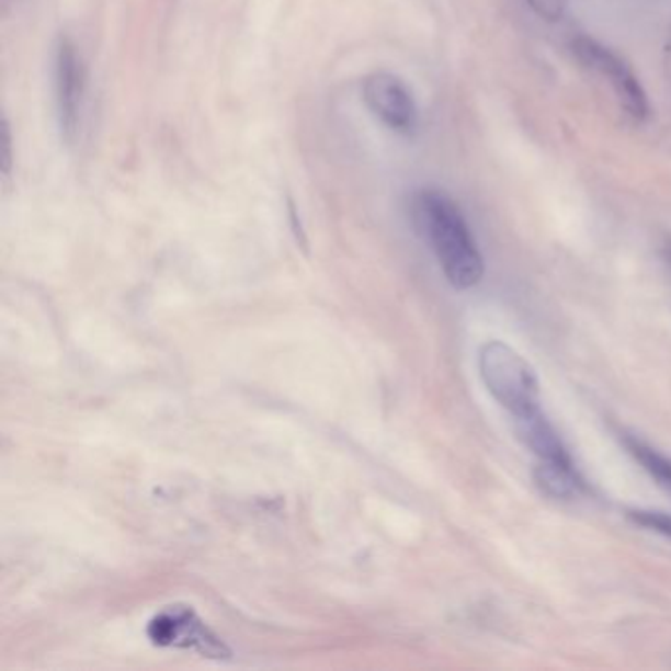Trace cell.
I'll use <instances>...</instances> for the list:
<instances>
[{
	"label": "cell",
	"instance_id": "6da1fadb",
	"mask_svg": "<svg viewBox=\"0 0 671 671\" xmlns=\"http://www.w3.org/2000/svg\"><path fill=\"white\" fill-rule=\"evenodd\" d=\"M416 219L451 286L475 288L485 276V260L459 205L442 190H423L416 197Z\"/></svg>",
	"mask_w": 671,
	"mask_h": 671
},
{
	"label": "cell",
	"instance_id": "52a82bcc",
	"mask_svg": "<svg viewBox=\"0 0 671 671\" xmlns=\"http://www.w3.org/2000/svg\"><path fill=\"white\" fill-rule=\"evenodd\" d=\"M514 428L519 433L520 442L536 455L537 460L544 463H573L566 445L561 442L556 428L549 423L544 412L536 408L532 412L522 413L514 418Z\"/></svg>",
	"mask_w": 671,
	"mask_h": 671
},
{
	"label": "cell",
	"instance_id": "4fadbf2b",
	"mask_svg": "<svg viewBox=\"0 0 671 671\" xmlns=\"http://www.w3.org/2000/svg\"><path fill=\"white\" fill-rule=\"evenodd\" d=\"M668 259H670V262H671V247L670 249H668Z\"/></svg>",
	"mask_w": 671,
	"mask_h": 671
},
{
	"label": "cell",
	"instance_id": "8992f818",
	"mask_svg": "<svg viewBox=\"0 0 671 671\" xmlns=\"http://www.w3.org/2000/svg\"><path fill=\"white\" fill-rule=\"evenodd\" d=\"M573 52L585 68L609 77L611 86L616 91L624 109L628 111V115L634 116L636 121H642L648 116L650 106H648V96H646L642 83L638 81V77L634 76L633 69L614 54L613 49L606 48L596 39L579 36L573 39Z\"/></svg>",
	"mask_w": 671,
	"mask_h": 671
},
{
	"label": "cell",
	"instance_id": "8fae6325",
	"mask_svg": "<svg viewBox=\"0 0 671 671\" xmlns=\"http://www.w3.org/2000/svg\"><path fill=\"white\" fill-rule=\"evenodd\" d=\"M567 0H527V4L536 12L539 19L556 22L566 12Z\"/></svg>",
	"mask_w": 671,
	"mask_h": 671
},
{
	"label": "cell",
	"instance_id": "3957f363",
	"mask_svg": "<svg viewBox=\"0 0 671 671\" xmlns=\"http://www.w3.org/2000/svg\"><path fill=\"white\" fill-rule=\"evenodd\" d=\"M146 634L150 642L160 648L193 650L215 660L230 656L229 648L221 638L203 623L192 606L185 604L163 606L160 613L153 614Z\"/></svg>",
	"mask_w": 671,
	"mask_h": 671
},
{
	"label": "cell",
	"instance_id": "30bf717a",
	"mask_svg": "<svg viewBox=\"0 0 671 671\" xmlns=\"http://www.w3.org/2000/svg\"><path fill=\"white\" fill-rule=\"evenodd\" d=\"M628 519L638 526L648 527L662 536L671 537V514L660 510H630Z\"/></svg>",
	"mask_w": 671,
	"mask_h": 671
},
{
	"label": "cell",
	"instance_id": "7c38bea8",
	"mask_svg": "<svg viewBox=\"0 0 671 671\" xmlns=\"http://www.w3.org/2000/svg\"><path fill=\"white\" fill-rule=\"evenodd\" d=\"M10 145H12V138H10L9 123L4 121L2 123V130H0V160H2V173L4 175H9L10 166H12Z\"/></svg>",
	"mask_w": 671,
	"mask_h": 671
},
{
	"label": "cell",
	"instance_id": "ba28073f",
	"mask_svg": "<svg viewBox=\"0 0 671 671\" xmlns=\"http://www.w3.org/2000/svg\"><path fill=\"white\" fill-rule=\"evenodd\" d=\"M534 479H536L537 487L554 499H573L585 489V480L581 479L576 463L537 460Z\"/></svg>",
	"mask_w": 671,
	"mask_h": 671
},
{
	"label": "cell",
	"instance_id": "9c48e42d",
	"mask_svg": "<svg viewBox=\"0 0 671 671\" xmlns=\"http://www.w3.org/2000/svg\"><path fill=\"white\" fill-rule=\"evenodd\" d=\"M624 447L633 455L634 459L642 465V469L652 477L660 487L671 492V459L666 457L663 453L653 450L652 445L634 437V435H624Z\"/></svg>",
	"mask_w": 671,
	"mask_h": 671
},
{
	"label": "cell",
	"instance_id": "5b68a950",
	"mask_svg": "<svg viewBox=\"0 0 671 671\" xmlns=\"http://www.w3.org/2000/svg\"><path fill=\"white\" fill-rule=\"evenodd\" d=\"M363 101L386 128L396 135L413 136L420 125V111L412 89L390 71H373L363 81Z\"/></svg>",
	"mask_w": 671,
	"mask_h": 671
},
{
	"label": "cell",
	"instance_id": "277c9868",
	"mask_svg": "<svg viewBox=\"0 0 671 671\" xmlns=\"http://www.w3.org/2000/svg\"><path fill=\"white\" fill-rule=\"evenodd\" d=\"M54 87H56L59 133L68 145H73L83 118L86 68L81 54L77 52L76 44L68 36H61L56 46Z\"/></svg>",
	"mask_w": 671,
	"mask_h": 671
},
{
	"label": "cell",
	"instance_id": "7a4b0ae2",
	"mask_svg": "<svg viewBox=\"0 0 671 671\" xmlns=\"http://www.w3.org/2000/svg\"><path fill=\"white\" fill-rule=\"evenodd\" d=\"M479 368L490 396L512 418L539 408L536 371L516 349L502 341L485 343L479 353Z\"/></svg>",
	"mask_w": 671,
	"mask_h": 671
}]
</instances>
